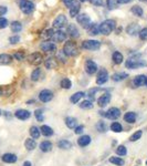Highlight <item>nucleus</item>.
<instances>
[{"label": "nucleus", "mask_w": 147, "mask_h": 166, "mask_svg": "<svg viewBox=\"0 0 147 166\" xmlns=\"http://www.w3.org/2000/svg\"><path fill=\"white\" fill-rule=\"evenodd\" d=\"M82 46L86 50H98L101 46V42L97 40H85L82 43Z\"/></svg>", "instance_id": "obj_5"}, {"label": "nucleus", "mask_w": 147, "mask_h": 166, "mask_svg": "<svg viewBox=\"0 0 147 166\" xmlns=\"http://www.w3.org/2000/svg\"><path fill=\"white\" fill-rule=\"evenodd\" d=\"M13 58H15V60H18V61H22L23 59L26 58V54H24L23 51H17V52L13 54Z\"/></svg>", "instance_id": "obj_45"}, {"label": "nucleus", "mask_w": 147, "mask_h": 166, "mask_svg": "<svg viewBox=\"0 0 147 166\" xmlns=\"http://www.w3.org/2000/svg\"><path fill=\"white\" fill-rule=\"evenodd\" d=\"M15 116L18 119V120L21 121H26L28 120L31 116V113L28 111V110H23V108H20V110H17L15 112Z\"/></svg>", "instance_id": "obj_11"}, {"label": "nucleus", "mask_w": 147, "mask_h": 166, "mask_svg": "<svg viewBox=\"0 0 147 166\" xmlns=\"http://www.w3.org/2000/svg\"><path fill=\"white\" fill-rule=\"evenodd\" d=\"M20 9L23 13L29 15L35 10V4L29 0H20Z\"/></svg>", "instance_id": "obj_4"}, {"label": "nucleus", "mask_w": 147, "mask_h": 166, "mask_svg": "<svg viewBox=\"0 0 147 166\" xmlns=\"http://www.w3.org/2000/svg\"><path fill=\"white\" fill-rule=\"evenodd\" d=\"M4 94V90H2V88H0V97Z\"/></svg>", "instance_id": "obj_60"}, {"label": "nucleus", "mask_w": 147, "mask_h": 166, "mask_svg": "<svg viewBox=\"0 0 147 166\" xmlns=\"http://www.w3.org/2000/svg\"><path fill=\"white\" fill-rule=\"evenodd\" d=\"M110 101H111V94H110V93H104L103 95H101V97H98L97 104H98V106H101V108H104V106H106V105L110 103Z\"/></svg>", "instance_id": "obj_14"}, {"label": "nucleus", "mask_w": 147, "mask_h": 166, "mask_svg": "<svg viewBox=\"0 0 147 166\" xmlns=\"http://www.w3.org/2000/svg\"><path fill=\"white\" fill-rule=\"evenodd\" d=\"M126 153H127V150H126V147L124 146V145H120L116 148V154L120 155V156H125Z\"/></svg>", "instance_id": "obj_43"}, {"label": "nucleus", "mask_w": 147, "mask_h": 166, "mask_svg": "<svg viewBox=\"0 0 147 166\" xmlns=\"http://www.w3.org/2000/svg\"><path fill=\"white\" fill-rule=\"evenodd\" d=\"M40 132H41V134L44 136H52L53 135V130H52V128L48 126V125H42L41 128H40Z\"/></svg>", "instance_id": "obj_26"}, {"label": "nucleus", "mask_w": 147, "mask_h": 166, "mask_svg": "<svg viewBox=\"0 0 147 166\" xmlns=\"http://www.w3.org/2000/svg\"><path fill=\"white\" fill-rule=\"evenodd\" d=\"M65 124L69 128H75L77 126V121L75 117L68 116V117L65 119Z\"/></svg>", "instance_id": "obj_24"}, {"label": "nucleus", "mask_w": 147, "mask_h": 166, "mask_svg": "<svg viewBox=\"0 0 147 166\" xmlns=\"http://www.w3.org/2000/svg\"><path fill=\"white\" fill-rule=\"evenodd\" d=\"M89 33L92 35H96L100 33V30H98V26L96 23H92V26L89 28Z\"/></svg>", "instance_id": "obj_38"}, {"label": "nucleus", "mask_w": 147, "mask_h": 166, "mask_svg": "<svg viewBox=\"0 0 147 166\" xmlns=\"http://www.w3.org/2000/svg\"><path fill=\"white\" fill-rule=\"evenodd\" d=\"M83 130H84V126L83 125H79V126H76V128H74V133L75 134H82Z\"/></svg>", "instance_id": "obj_53"}, {"label": "nucleus", "mask_w": 147, "mask_h": 166, "mask_svg": "<svg viewBox=\"0 0 147 166\" xmlns=\"http://www.w3.org/2000/svg\"><path fill=\"white\" fill-rule=\"evenodd\" d=\"M6 27H8V20L6 18L0 17V29H4Z\"/></svg>", "instance_id": "obj_52"}, {"label": "nucleus", "mask_w": 147, "mask_h": 166, "mask_svg": "<svg viewBox=\"0 0 147 166\" xmlns=\"http://www.w3.org/2000/svg\"><path fill=\"white\" fill-rule=\"evenodd\" d=\"M111 130L113 132H115V133H120V132L123 131V126L118 122H113L112 125H111Z\"/></svg>", "instance_id": "obj_37"}, {"label": "nucleus", "mask_w": 147, "mask_h": 166, "mask_svg": "<svg viewBox=\"0 0 147 166\" xmlns=\"http://www.w3.org/2000/svg\"><path fill=\"white\" fill-rule=\"evenodd\" d=\"M85 71L89 74H94L97 71V64L92 60H87L85 63Z\"/></svg>", "instance_id": "obj_13"}, {"label": "nucleus", "mask_w": 147, "mask_h": 166, "mask_svg": "<svg viewBox=\"0 0 147 166\" xmlns=\"http://www.w3.org/2000/svg\"><path fill=\"white\" fill-rule=\"evenodd\" d=\"M40 48H41V50L44 51L46 53L53 52V51L57 50V46H55V44H54L53 42H51V41H43V42L41 43Z\"/></svg>", "instance_id": "obj_10"}, {"label": "nucleus", "mask_w": 147, "mask_h": 166, "mask_svg": "<svg viewBox=\"0 0 147 166\" xmlns=\"http://www.w3.org/2000/svg\"><path fill=\"white\" fill-rule=\"evenodd\" d=\"M94 6H103V0H91Z\"/></svg>", "instance_id": "obj_54"}, {"label": "nucleus", "mask_w": 147, "mask_h": 166, "mask_svg": "<svg viewBox=\"0 0 147 166\" xmlns=\"http://www.w3.org/2000/svg\"><path fill=\"white\" fill-rule=\"evenodd\" d=\"M63 2H64V4H65L66 7H70V4L73 2V0H62Z\"/></svg>", "instance_id": "obj_58"}, {"label": "nucleus", "mask_w": 147, "mask_h": 166, "mask_svg": "<svg viewBox=\"0 0 147 166\" xmlns=\"http://www.w3.org/2000/svg\"><path fill=\"white\" fill-rule=\"evenodd\" d=\"M76 21L80 23V24H81L82 27L85 28V29H89V28L92 26V22H91V19H90V17L87 15H85V13H82V15H77Z\"/></svg>", "instance_id": "obj_6"}, {"label": "nucleus", "mask_w": 147, "mask_h": 166, "mask_svg": "<svg viewBox=\"0 0 147 166\" xmlns=\"http://www.w3.org/2000/svg\"><path fill=\"white\" fill-rule=\"evenodd\" d=\"M140 1H145V0H140Z\"/></svg>", "instance_id": "obj_64"}, {"label": "nucleus", "mask_w": 147, "mask_h": 166, "mask_svg": "<svg viewBox=\"0 0 147 166\" xmlns=\"http://www.w3.org/2000/svg\"><path fill=\"white\" fill-rule=\"evenodd\" d=\"M66 24V17L64 15H58L53 21V27L55 28H62L63 26H65Z\"/></svg>", "instance_id": "obj_17"}, {"label": "nucleus", "mask_w": 147, "mask_h": 166, "mask_svg": "<svg viewBox=\"0 0 147 166\" xmlns=\"http://www.w3.org/2000/svg\"><path fill=\"white\" fill-rule=\"evenodd\" d=\"M58 146L60 147V148H62V150H69V148L72 147V143L69 142L68 139H61L58 143Z\"/></svg>", "instance_id": "obj_31"}, {"label": "nucleus", "mask_w": 147, "mask_h": 166, "mask_svg": "<svg viewBox=\"0 0 147 166\" xmlns=\"http://www.w3.org/2000/svg\"><path fill=\"white\" fill-rule=\"evenodd\" d=\"M108 80V73L107 71L105 69H102L98 72V74H97V77H96V83L98 85H103L104 83H106Z\"/></svg>", "instance_id": "obj_9"}, {"label": "nucleus", "mask_w": 147, "mask_h": 166, "mask_svg": "<svg viewBox=\"0 0 147 166\" xmlns=\"http://www.w3.org/2000/svg\"><path fill=\"white\" fill-rule=\"evenodd\" d=\"M116 1H117V4H128V2H131L132 0H116Z\"/></svg>", "instance_id": "obj_57"}, {"label": "nucleus", "mask_w": 147, "mask_h": 166, "mask_svg": "<svg viewBox=\"0 0 147 166\" xmlns=\"http://www.w3.org/2000/svg\"><path fill=\"white\" fill-rule=\"evenodd\" d=\"M1 159H2V162L7 163V164H13V163L17 162V155L12 154V153H6L1 156Z\"/></svg>", "instance_id": "obj_18"}, {"label": "nucleus", "mask_w": 147, "mask_h": 166, "mask_svg": "<svg viewBox=\"0 0 147 166\" xmlns=\"http://www.w3.org/2000/svg\"><path fill=\"white\" fill-rule=\"evenodd\" d=\"M66 31H68V33H69L71 37H73V38H77L80 33H79V30H77V28L75 24H69L68 28H66Z\"/></svg>", "instance_id": "obj_21"}, {"label": "nucleus", "mask_w": 147, "mask_h": 166, "mask_svg": "<svg viewBox=\"0 0 147 166\" xmlns=\"http://www.w3.org/2000/svg\"><path fill=\"white\" fill-rule=\"evenodd\" d=\"M81 2H85V1H91V0H80Z\"/></svg>", "instance_id": "obj_61"}, {"label": "nucleus", "mask_w": 147, "mask_h": 166, "mask_svg": "<svg viewBox=\"0 0 147 166\" xmlns=\"http://www.w3.org/2000/svg\"><path fill=\"white\" fill-rule=\"evenodd\" d=\"M30 135H31V139H37L40 137V128H37V126H31L30 128Z\"/></svg>", "instance_id": "obj_29"}, {"label": "nucleus", "mask_w": 147, "mask_h": 166, "mask_svg": "<svg viewBox=\"0 0 147 166\" xmlns=\"http://www.w3.org/2000/svg\"><path fill=\"white\" fill-rule=\"evenodd\" d=\"M132 12L134 13L135 15H138V17H142L143 15V9L139 7V6H134L132 7Z\"/></svg>", "instance_id": "obj_41"}, {"label": "nucleus", "mask_w": 147, "mask_h": 166, "mask_svg": "<svg viewBox=\"0 0 147 166\" xmlns=\"http://www.w3.org/2000/svg\"><path fill=\"white\" fill-rule=\"evenodd\" d=\"M128 77V74L127 73H115V74H113V77L112 79L114 80V81L116 82H118V81H122V80H124V79H126V77Z\"/></svg>", "instance_id": "obj_35"}, {"label": "nucleus", "mask_w": 147, "mask_h": 166, "mask_svg": "<svg viewBox=\"0 0 147 166\" xmlns=\"http://www.w3.org/2000/svg\"><path fill=\"white\" fill-rule=\"evenodd\" d=\"M12 61V57L10 54L2 53L0 54V64H9Z\"/></svg>", "instance_id": "obj_27"}, {"label": "nucleus", "mask_w": 147, "mask_h": 166, "mask_svg": "<svg viewBox=\"0 0 147 166\" xmlns=\"http://www.w3.org/2000/svg\"><path fill=\"white\" fill-rule=\"evenodd\" d=\"M66 39V33L65 32H63L62 30H58L57 32H54L53 35H52V38L51 40L54 41V42H62V41H64Z\"/></svg>", "instance_id": "obj_15"}, {"label": "nucleus", "mask_w": 147, "mask_h": 166, "mask_svg": "<svg viewBox=\"0 0 147 166\" xmlns=\"http://www.w3.org/2000/svg\"><path fill=\"white\" fill-rule=\"evenodd\" d=\"M70 15L74 18V17H76L79 15V11H80V4L77 2L76 0H73V2L70 4Z\"/></svg>", "instance_id": "obj_16"}, {"label": "nucleus", "mask_w": 147, "mask_h": 166, "mask_svg": "<svg viewBox=\"0 0 147 166\" xmlns=\"http://www.w3.org/2000/svg\"><path fill=\"white\" fill-rule=\"evenodd\" d=\"M145 85L147 86V77H146V81H145Z\"/></svg>", "instance_id": "obj_62"}, {"label": "nucleus", "mask_w": 147, "mask_h": 166, "mask_svg": "<svg viewBox=\"0 0 147 166\" xmlns=\"http://www.w3.org/2000/svg\"><path fill=\"white\" fill-rule=\"evenodd\" d=\"M11 30L13 32H20L22 30V24L19 21H13V22H11Z\"/></svg>", "instance_id": "obj_36"}, {"label": "nucleus", "mask_w": 147, "mask_h": 166, "mask_svg": "<svg viewBox=\"0 0 147 166\" xmlns=\"http://www.w3.org/2000/svg\"><path fill=\"white\" fill-rule=\"evenodd\" d=\"M124 120L125 122H127V123H135L136 121V114L134 112H127L125 115H124Z\"/></svg>", "instance_id": "obj_28"}, {"label": "nucleus", "mask_w": 147, "mask_h": 166, "mask_svg": "<svg viewBox=\"0 0 147 166\" xmlns=\"http://www.w3.org/2000/svg\"><path fill=\"white\" fill-rule=\"evenodd\" d=\"M123 60H124L123 54L121 53V52L116 51V52H114V53H113V61L115 62L116 64H121V63L123 62Z\"/></svg>", "instance_id": "obj_32"}, {"label": "nucleus", "mask_w": 147, "mask_h": 166, "mask_svg": "<svg viewBox=\"0 0 147 166\" xmlns=\"http://www.w3.org/2000/svg\"><path fill=\"white\" fill-rule=\"evenodd\" d=\"M1 114H2V112H1V110H0V115H1Z\"/></svg>", "instance_id": "obj_63"}, {"label": "nucleus", "mask_w": 147, "mask_h": 166, "mask_svg": "<svg viewBox=\"0 0 147 166\" xmlns=\"http://www.w3.org/2000/svg\"><path fill=\"white\" fill-rule=\"evenodd\" d=\"M23 166H31V163L29 161H27V162L23 163Z\"/></svg>", "instance_id": "obj_59"}, {"label": "nucleus", "mask_w": 147, "mask_h": 166, "mask_svg": "<svg viewBox=\"0 0 147 166\" xmlns=\"http://www.w3.org/2000/svg\"><path fill=\"white\" fill-rule=\"evenodd\" d=\"M65 54H64V52H59L58 54V59H60L62 62H65V57H64Z\"/></svg>", "instance_id": "obj_56"}, {"label": "nucleus", "mask_w": 147, "mask_h": 166, "mask_svg": "<svg viewBox=\"0 0 147 166\" xmlns=\"http://www.w3.org/2000/svg\"><path fill=\"white\" fill-rule=\"evenodd\" d=\"M142 135H143V132L142 131H137V132H135L133 135L129 137V139H131L132 142H136V141H138L140 137H142Z\"/></svg>", "instance_id": "obj_44"}, {"label": "nucleus", "mask_w": 147, "mask_h": 166, "mask_svg": "<svg viewBox=\"0 0 147 166\" xmlns=\"http://www.w3.org/2000/svg\"><path fill=\"white\" fill-rule=\"evenodd\" d=\"M28 61L30 64H33V66H39V64H41V62L43 61V57L41 53H39V52H35V53L30 54L29 57H28Z\"/></svg>", "instance_id": "obj_7"}, {"label": "nucleus", "mask_w": 147, "mask_h": 166, "mask_svg": "<svg viewBox=\"0 0 147 166\" xmlns=\"http://www.w3.org/2000/svg\"><path fill=\"white\" fill-rule=\"evenodd\" d=\"M145 81H146V77L143 75V74H139V75L134 77L133 84L135 86H142V85H145Z\"/></svg>", "instance_id": "obj_22"}, {"label": "nucleus", "mask_w": 147, "mask_h": 166, "mask_svg": "<svg viewBox=\"0 0 147 166\" xmlns=\"http://www.w3.org/2000/svg\"><path fill=\"white\" fill-rule=\"evenodd\" d=\"M90 143H91V136H90V135H83V136H81L80 139H77V144H79L80 146H82V147L87 146Z\"/></svg>", "instance_id": "obj_23"}, {"label": "nucleus", "mask_w": 147, "mask_h": 166, "mask_svg": "<svg viewBox=\"0 0 147 166\" xmlns=\"http://www.w3.org/2000/svg\"><path fill=\"white\" fill-rule=\"evenodd\" d=\"M139 31H140L139 24H136V23H132V24H129V26L126 28V32H127L128 35H138Z\"/></svg>", "instance_id": "obj_20"}, {"label": "nucleus", "mask_w": 147, "mask_h": 166, "mask_svg": "<svg viewBox=\"0 0 147 166\" xmlns=\"http://www.w3.org/2000/svg\"><path fill=\"white\" fill-rule=\"evenodd\" d=\"M110 162L114 164V165H117V166H123L125 164L124 162V159H122L121 157H116V156H112L111 159H110Z\"/></svg>", "instance_id": "obj_34"}, {"label": "nucleus", "mask_w": 147, "mask_h": 166, "mask_svg": "<svg viewBox=\"0 0 147 166\" xmlns=\"http://www.w3.org/2000/svg\"><path fill=\"white\" fill-rule=\"evenodd\" d=\"M35 119L39 121V122H42L43 120H44V117H43V113L41 110H35Z\"/></svg>", "instance_id": "obj_46"}, {"label": "nucleus", "mask_w": 147, "mask_h": 166, "mask_svg": "<svg viewBox=\"0 0 147 166\" xmlns=\"http://www.w3.org/2000/svg\"><path fill=\"white\" fill-rule=\"evenodd\" d=\"M40 77H41V70L40 69H35L32 71V73H31V80L32 81H38Z\"/></svg>", "instance_id": "obj_39"}, {"label": "nucleus", "mask_w": 147, "mask_h": 166, "mask_svg": "<svg viewBox=\"0 0 147 166\" xmlns=\"http://www.w3.org/2000/svg\"><path fill=\"white\" fill-rule=\"evenodd\" d=\"M120 116H121L120 108H111L107 112H106V116H105V117H107V119H110V120H116V119H118Z\"/></svg>", "instance_id": "obj_12"}, {"label": "nucleus", "mask_w": 147, "mask_h": 166, "mask_svg": "<svg viewBox=\"0 0 147 166\" xmlns=\"http://www.w3.org/2000/svg\"><path fill=\"white\" fill-rule=\"evenodd\" d=\"M24 146H26V148H27L28 151H32L37 146V142L33 139H27L26 142H24Z\"/></svg>", "instance_id": "obj_25"}, {"label": "nucleus", "mask_w": 147, "mask_h": 166, "mask_svg": "<svg viewBox=\"0 0 147 166\" xmlns=\"http://www.w3.org/2000/svg\"><path fill=\"white\" fill-rule=\"evenodd\" d=\"M61 86L63 89L69 90V89H71V86H72V82H71V80H69V79H63L61 81Z\"/></svg>", "instance_id": "obj_42"}, {"label": "nucleus", "mask_w": 147, "mask_h": 166, "mask_svg": "<svg viewBox=\"0 0 147 166\" xmlns=\"http://www.w3.org/2000/svg\"><path fill=\"white\" fill-rule=\"evenodd\" d=\"M7 11H8L7 7H4V6H0V15H6V12Z\"/></svg>", "instance_id": "obj_55"}, {"label": "nucleus", "mask_w": 147, "mask_h": 166, "mask_svg": "<svg viewBox=\"0 0 147 166\" xmlns=\"http://www.w3.org/2000/svg\"><path fill=\"white\" fill-rule=\"evenodd\" d=\"M40 148L42 152H50L52 150V143L49 141H43L42 143L40 144Z\"/></svg>", "instance_id": "obj_30"}, {"label": "nucleus", "mask_w": 147, "mask_h": 166, "mask_svg": "<svg viewBox=\"0 0 147 166\" xmlns=\"http://www.w3.org/2000/svg\"><path fill=\"white\" fill-rule=\"evenodd\" d=\"M53 30L52 29H49V30H46L44 32H43V35H42V38H46V39H51L52 38V35H53Z\"/></svg>", "instance_id": "obj_47"}, {"label": "nucleus", "mask_w": 147, "mask_h": 166, "mask_svg": "<svg viewBox=\"0 0 147 166\" xmlns=\"http://www.w3.org/2000/svg\"><path fill=\"white\" fill-rule=\"evenodd\" d=\"M139 38L142 39V40H144V41H146L147 40V28H144V29H142V30L139 31Z\"/></svg>", "instance_id": "obj_48"}, {"label": "nucleus", "mask_w": 147, "mask_h": 166, "mask_svg": "<svg viewBox=\"0 0 147 166\" xmlns=\"http://www.w3.org/2000/svg\"><path fill=\"white\" fill-rule=\"evenodd\" d=\"M80 108H83V110H90V108H93L92 101H90V100L83 101L81 104H80Z\"/></svg>", "instance_id": "obj_40"}, {"label": "nucleus", "mask_w": 147, "mask_h": 166, "mask_svg": "<svg viewBox=\"0 0 147 166\" xmlns=\"http://www.w3.org/2000/svg\"><path fill=\"white\" fill-rule=\"evenodd\" d=\"M39 99H40L41 102H44V103L50 102L53 99V92L50 91V90H42L39 94Z\"/></svg>", "instance_id": "obj_8"}, {"label": "nucleus", "mask_w": 147, "mask_h": 166, "mask_svg": "<svg viewBox=\"0 0 147 166\" xmlns=\"http://www.w3.org/2000/svg\"><path fill=\"white\" fill-rule=\"evenodd\" d=\"M125 66L128 69H137V68H142V66H146V62L139 58H129L126 61Z\"/></svg>", "instance_id": "obj_3"}, {"label": "nucleus", "mask_w": 147, "mask_h": 166, "mask_svg": "<svg viewBox=\"0 0 147 166\" xmlns=\"http://www.w3.org/2000/svg\"><path fill=\"white\" fill-rule=\"evenodd\" d=\"M44 66H46V69H49V70H53V69H57L59 66V62L58 60L55 58H48L46 60V62H44Z\"/></svg>", "instance_id": "obj_19"}, {"label": "nucleus", "mask_w": 147, "mask_h": 166, "mask_svg": "<svg viewBox=\"0 0 147 166\" xmlns=\"http://www.w3.org/2000/svg\"><path fill=\"white\" fill-rule=\"evenodd\" d=\"M83 97H84V92H76V93H74L73 95L71 97L70 101H71L72 103H74V104H75V103H77V102L81 100Z\"/></svg>", "instance_id": "obj_33"}, {"label": "nucleus", "mask_w": 147, "mask_h": 166, "mask_svg": "<svg viewBox=\"0 0 147 166\" xmlns=\"http://www.w3.org/2000/svg\"><path fill=\"white\" fill-rule=\"evenodd\" d=\"M97 130L100 132H106V124L104 122H98L96 125Z\"/></svg>", "instance_id": "obj_50"}, {"label": "nucleus", "mask_w": 147, "mask_h": 166, "mask_svg": "<svg viewBox=\"0 0 147 166\" xmlns=\"http://www.w3.org/2000/svg\"><path fill=\"white\" fill-rule=\"evenodd\" d=\"M115 27H116L115 21L112 19H107L103 21L98 26V30H100V33H102V35H108L110 33H112V31L115 29Z\"/></svg>", "instance_id": "obj_1"}, {"label": "nucleus", "mask_w": 147, "mask_h": 166, "mask_svg": "<svg viewBox=\"0 0 147 166\" xmlns=\"http://www.w3.org/2000/svg\"><path fill=\"white\" fill-rule=\"evenodd\" d=\"M19 41H20L19 35H13V37H10V38H9V42L11 43V44H15V43H18Z\"/></svg>", "instance_id": "obj_51"}, {"label": "nucleus", "mask_w": 147, "mask_h": 166, "mask_svg": "<svg viewBox=\"0 0 147 166\" xmlns=\"http://www.w3.org/2000/svg\"><path fill=\"white\" fill-rule=\"evenodd\" d=\"M63 52L66 57H75L77 54V46L73 41H68L63 46Z\"/></svg>", "instance_id": "obj_2"}, {"label": "nucleus", "mask_w": 147, "mask_h": 166, "mask_svg": "<svg viewBox=\"0 0 147 166\" xmlns=\"http://www.w3.org/2000/svg\"><path fill=\"white\" fill-rule=\"evenodd\" d=\"M106 4H107L108 9H115L117 7V1L116 0H107Z\"/></svg>", "instance_id": "obj_49"}]
</instances>
